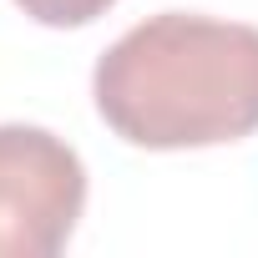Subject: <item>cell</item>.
<instances>
[{
	"mask_svg": "<svg viewBox=\"0 0 258 258\" xmlns=\"http://www.w3.org/2000/svg\"><path fill=\"white\" fill-rule=\"evenodd\" d=\"M101 121L147 152L223 147L258 132V26L162 11L91 71Z\"/></svg>",
	"mask_w": 258,
	"mask_h": 258,
	"instance_id": "6da1fadb",
	"label": "cell"
},
{
	"mask_svg": "<svg viewBox=\"0 0 258 258\" xmlns=\"http://www.w3.org/2000/svg\"><path fill=\"white\" fill-rule=\"evenodd\" d=\"M86 208V162L46 126H0V258H56Z\"/></svg>",
	"mask_w": 258,
	"mask_h": 258,
	"instance_id": "7a4b0ae2",
	"label": "cell"
},
{
	"mask_svg": "<svg viewBox=\"0 0 258 258\" xmlns=\"http://www.w3.org/2000/svg\"><path fill=\"white\" fill-rule=\"evenodd\" d=\"M16 6H21L31 21L51 26V31H76V26L101 21V16L116 6V0H16Z\"/></svg>",
	"mask_w": 258,
	"mask_h": 258,
	"instance_id": "3957f363",
	"label": "cell"
}]
</instances>
